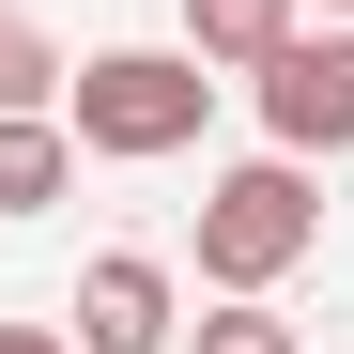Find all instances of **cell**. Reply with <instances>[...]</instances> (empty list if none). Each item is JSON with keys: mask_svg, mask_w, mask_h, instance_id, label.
I'll return each instance as SVG.
<instances>
[{"mask_svg": "<svg viewBox=\"0 0 354 354\" xmlns=\"http://www.w3.org/2000/svg\"><path fill=\"white\" fill-rule=\"evenodd\" d=\"M308 247H324L308 154H247V169H216V185H201V277H216V292H277Z\"/></svg>", "mask_w": 354, "mask_h": 354, "instance_id": "obj_2", "label": "cell"}, {"mask_svg": "<svg viewBox=\"0 0 354 354\" xmlns=\"http://www.w3.org/2000/svg\"><path fill=\"white\" fill-rule=\"evenodd\" d=\"M169 354H308V339H292V324L262 308V292H216V308H201L185 339H169Z\"/></svg>", "mask_w": 354, "mask_h": 354, "instance_id": "obj_7", "label": "cell"}, {"mask_svg": "<svg viewBox=\"0 0 354 354\" xmlns=\"http://www.w3.org/2000/svg\"><path fill=\"white\" fill-rule=\"evenodd\" d=\"M324 16H354V0H324Z\"/></svg>", "mask_w": 354, "mask_h": 354, "instance_id": "obj_10", "label": "cell"}, {"mask_svg": "<svg viewBox=\"0 0 354 354\" xmlns=\"http://www.w3.org/2000/svg\"><path fill=\"white\" fill-rule=\"evenodd\" d=\"M201 124H216V62L201 46H93V62H62V139L108 154V169L185 154Z\"/></svg>", "mask_w": 354, "mask_h": 354, "instance_id": "obj_1", "label": "cell"}, {"mask_svg": "<svg viewBox=\"0 0 354 354\" xmlns=\"http://www.w3.org/2000/svg\"><path fill=\"white\" fill-rule=\"evenodd\" d=\"M46 201H77V139H62V108H0V216H46Z\"/></svg>", "mask_w": 354, "mask_h": 354, "instance_id": "obj_5", "label": "cell"}, {"mask_svg": "<svg viewBox=\"0 0 354 354\" xmlns=\"http://www.w3.org/2000/svg\"><path fill=\"white\" fill-rule=\"evenodd\" d=\"M0 108H62V46H46L16 0H0Z\"/></svg>", "mask_w": 354, "mask_h": 354, "instance_id": "obj_8", "label": "cell"}, {"mask_svg": "<svg viewBox=\"0 0 354 354\" xmlns=\"http://www.w3.org/2000/svg\"><path fill=\"white\" fill-rule=\"evenodd\" d=\"M277 31H292V0H185V46H201L216 77H247Z\"/></svg>", "mask_w": 354, "mask_h": 354, "instance_id": "obj_6", "label": "cell"}, {"mask_svg": "<svg viewBox=\"0 0 354 354\" xmlns=\"http://www.w3.org/2000/svg\"><path fill=\"white\" fill-rule=\"evenodd\" d=\"M169 339H185V277H169L154 247H108V262H77L62 354H169Z\"/></svg>", "mask_w": 354, "mask_h": 354, "instance_id": "obj_4", "label": "cell"}, {"mask_svg": "<svg viewBox=\"0 0 354 354\" xmlns=\"http://www.w3.org/2000/svg\"><path fill=\"white\" fill-rule=\"evenodd\" d=\"M247 93H262V124H277V154H354V16H292L277 46H262V62H247Z\"/></svg>", "mask_w": 354, "mask_h": 354, "instance_id": "obj_3", "label": "cell"}, {"mask_svg": "<svg viewBox=\"0 0 354 354\" xmlns=\"http://www.w3.org/2000/svg\"><path fill=\"white\" fill-rule=\"evenodd\" d=\"M0 354H62V324H0Z\"/></svg>", "mask_w": 354, "mask_h": 354, "instance_id": "obj_9", "label": "cell"}]
</instances>
